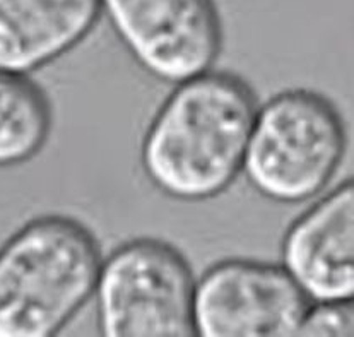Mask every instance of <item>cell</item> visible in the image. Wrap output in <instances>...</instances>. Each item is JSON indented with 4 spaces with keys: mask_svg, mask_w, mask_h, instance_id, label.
I'll return each instance as SVG.
<instances>
[{
    "mask_svg": "<svg viewBox=\"0 0 354 337\" xmlns=\"http://www.w3.org/2000/svg\"><path fill=\"white\" fill-rule=\"evenodd\" d=\"M346 146V123L327 96L288 89L259 107L243 172L263 197L284 204L305 202L327 187Z\"/></svg>",
    "mask_w": 354,
    "mask_h": 337,
    "instance_id": "obj_3",
    "label": "cell"
},
{
    "mask_svg": "<svg viewBox=\"0 0 354 337\" xmlns=\"http://www.w3.org/2000/svg\"><path fill=\"white\" fill-rule=\"evenodd\" d=\"M354 302L328 300L312 302L305 311L296 337H353Z\"/></svg>",
    "mask_w": 354,
    "mask_h": 337,
    "instance_id": "obj_10",
    "label": "cell"
},
{
    "mask_svg": "<svg viewBox=\"0 0 354 337\" xmlns=\"http://www.w3.org/2000/svg\"><path fill=\"white\" fill-rule=\"evenodd\" d=\"M310 303L283 266L221 260L195 282V336L296 337Z\"/></svg>",
    "mask_w": 354,
    "mask_h": 337,
    "instance_id": "obj_5",
    "label": "cell"
},
{
    "mask_svg": "<svg viewBox=\"0 0 354 337\" xmlns=\"http://www.w3.org/2000/svg\"><path fill=\"white\" fill-rule=\"evenodd\" d=\"M53 127L46 93L26 75L0 71V166L30 161Z\"/></svg>",
    "mask_w": 354,
    "mask_h": 337,
    "instance_id": "obj_9",
    "label": "cell"
},
{
    "mask_svg": "<svg viewBox=\"0 0 354 337\" xmlns=\"http://www.w3.org/2000/svg\"><path fill=\"white\" fill-rule=\"evenodd\" d=\"M195 279L169 242L136 238L101 260L96 310L106 337H192Z\"/></svg>",
    "mask_w": 354,
    "mask_h": 337,
    "instance_id": "obj_4",
    "label": "cell"
},
{
    "mask_svg": "<svg viewBox=\"0 0 354 337\" xmlns=\"http://www.w3.org/2000/svg\"><path fill=\"white\" fill-rule=\"evenodd\" d=\"M283 267L312 302L354 296V183L306 209L283 240Z\"/></svg>",
    "mask_w": 354,
    "mask_h": 337,
    "instance_id": "obj_7",
    "label": "cell"
},
{
    "mask_svg": "<svg viewBox=\"0 0 354 337\" xmlns=\"http://www.w3.org/2000/svg\"><path fill=\"white\" fill-rule=\"evenodd\" d=\"M137 64L154 78L182 82L209 71L223 48L212 0H100Z\"/></svg>",
    "mask_w": 354,
    "mask_h": 337,
    "instance_id": "obj_6",
    "label": "cell"
},
{
    "mask_svg": "<svg viewBox=\"0 0 354 337\" xmlns=\"http://www.w3.org/2000/svg\"><path fill=\"white\" fill-rule=\"evenodd\" d=\"M259 100L231 72L178 82L142 140V168L162 194L198 202L225 192L243 170Z\"/></svg>",
    "mask_w": 354,
    "mask_h": 337,
    "instance_id": "obj_1",
    "label": "cell"
},
{
    "mask_svg": "<svg viewBox=\"0 0 354 337\" xmlns=\"http://www.w3.org/2000/svg\"><path fill=\"white\" fill-rule=\"evenodd\" d=\"M95 233L71 216L24 224L0 246V337H50L95 293L101 267Z\"/></svg>",
    "mask_w": 354,
    "mask_h": 337,
    "instance_id": "obj_2",
    "label": "cell"
},
{
    "mask_svg": "<svg viewBox=\"0 0 354 337\" xmlns=\"http://www.w3.org/2000/svg\"><path fill=\"white\" fill-rule=\"evenodd\" d=\"M100 0H0V71L26 75L95 28Z\"/></svg>",
    "mask_w": 354,
    "mask_h": 337,
    "instance_id": "obj_8",
    "label": "cell"
}]
</instances>
